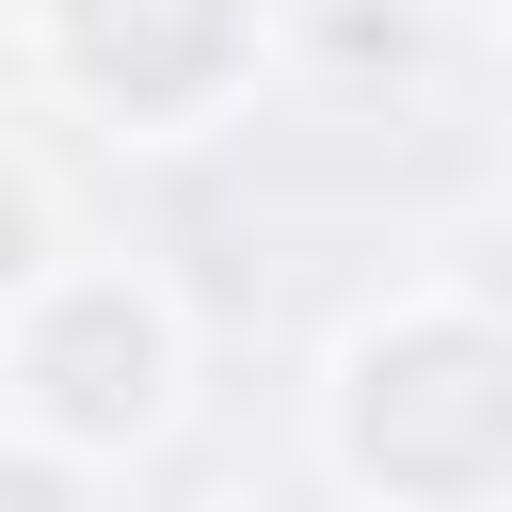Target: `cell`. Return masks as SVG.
Masks as SVG:
<instances>
[{
  "label": "cell",
  "mask_w": 512,
  "mask_h": 512,
  "mask_svg": "<svg viewBox=\"0 0 512 512\" xmlns=\"http://www.w3.org/2000/svg\"><path fill=\"white\" fill-rule=\"evenodd\" d=\"M320 480L384 512L512 496V320L480 288H400L320 352Z\"/></svg>",
  "instance_id": "1"
},
{
  "label": "cell",
  "mask_w": 512,
  "mask_h": 512,
  "mask_svg": "<svg viewBox=\"0 0 512 512\" xmlns=\"http://www.w3.org/2000/svg\"><path fill=\"white\" fill-rule=\"evenodd\" d=\"M192 400V304L144 256H48L0 288V416L32 432L48 480H112L176 432Z\"/></svg>",
  "instance_id": "2"
},
{
  "label": "cell",
  "mask_w": 512,
  "mask_h": 512,
  "mask_svg": "<svg viewBox=\"0 0 512 512\" xmlns=\"http://www.w3.org/2000/svg\"><path fill=\"white\" fill-rule=\"evenodd\" d=\"M32 80L112 128V144H192L256 96L272 64V0H16Z\"/></svg>",
  "instance_id": "3"
},
{
  "label": "cell",
  "mask_w": 512,
  "mask_h": 512,
  "mask_svg": "<svg viewBox=\"0 0 512 512\" xmlns=\"http://www.w3.org/2000/svg\"><path fill=\"white\" fill-rule=\"evenodd\" d=\"M480 32H496V48H512V0H480Z\"/></svg>",
  "instance_id": "4"
}]
</instances>
